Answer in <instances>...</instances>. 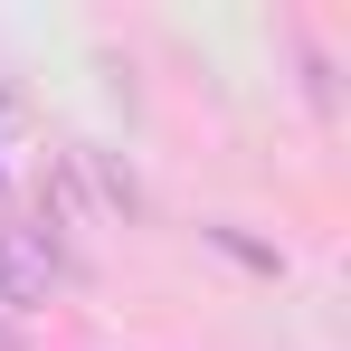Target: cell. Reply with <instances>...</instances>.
Masks as SVG:
<instances>
[{
	"label": "cell",
	"instance_id": "cell-1",
	"mask_svg": "<svg viewBox=\"0 0 351 351\" xmlns=\"http://www.w3.org/2000/svg\"><path fill=\"white\" fill-rule=\"evenodd\" d=\"M48 285H58V247H48V228L0 219V304H48Z\"/></svg>",
	"mask_w": 351,
	"mask_h": 351
},
{
	"label": "cell",
	"instance_id": "cell-2",
	"mask_svg": "<svg viewBox=\"0 0 351 351\" xmlns=\"http://www.w3.org/2000/svg\"><path fill=\"white\" fill-rule=\"evenodd\" d=\"M0 351H19V342H10V332H0Z\"/></svg>",
	"mask_w": 351,
	"mask_h": 351
}]
</instances>
